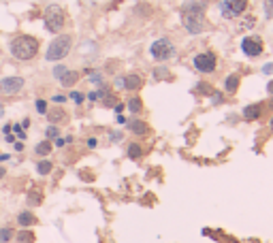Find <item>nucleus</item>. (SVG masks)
Listing matches in <instances>:
<instances>
[{
	"label": "nucleus",
	"instance_id": "1",
	"mask_svg": "<svg viewBox=\"0 0 273 243\" xmlns=\"http://www.w3.org/2000/svg\"><path fill=\"white\" fill-rule=\"evenodd\" d=\"M182 22L190 34H199L205 28V7L199 0H190L182 11Z\"/></svg>",
	"mask_w": 273,
	"mask_h": 243
},
{
	"label": "nucleus",
	"instance_id": "2",
	"mask_svg": "<svg viewBox=\"0 0 273 243\" xmlns=\"http://www.w3.org/2000/svg\"><path fill=\"white\" fill-rule=\"evenodd\" d=\"M39 51V41L30 37V34H21V37L13 39L11 43V53L17 58V60H32Z\"/></svg>",
	"mask_w": 273,
	"mask_h": 243
},
{
	"label": "nucleus",
	"instance_id": "3",
	"mask_svg": "<svg viewBox=\"0 0 273 243\" xmlns=\"http://www.w3.org/2000/svg\"><path fill=\"white\" fill-rule=\"evenodd\" d=\"M71 45H73V39L68 37V34H60L58 39L51 41V45L47 47V60L56 62V60H62V58L68 56V51H71Z\"/></svg>",
	"mask_w": 273,
	"mask_h": 243
},
{
	"label": "nucleus",
	"instance_id": "4",
	"mask_svg": "<svg viewBox=\"0 0 273 243\" xmlns=\"http://www.w3.org/2000/svg\"><path fill=\"white\" fill-rule=\"evenodd\" d=\"M43 20H45V26H47L49 32H60L62 28H64L66 17H64V11L58 7V4H49V7L45 9Z\"/></svg>",
	"mask_w": 273,
	"mask_h": 243
},
{
	"label": "nucleus",
	"instance_id": "5",
	"mask_svg": "<svg viewBox=\"0 0 273 243\" xmlns=\"http://www.w3.org/2000/svg\"><path fill=\"white\" fill-rule=\"evenodd\" d=\"M248 7V0H222L220 2V13L226 20H233V17H239Z\"/></svg>",
	"mask_w": 273,
	"mask_h": 243
},
{
	"label": "nucleus",
	"instance_id": "6",
	"mask_svg": "<svg viewBox=\"0 0 273 243\" xmlns=\"http://www.w3.org/2000/svg\"><path fill=\"white\" fill-rule=\"evenodd\" d=\"M149 53H152V58L154 60H169V58L175 53V47L171 45V41H167V39H158V41H154L152 47H149Z\"/></svg>",
	"mask_w": 273,
	"mask_h": 243
},
{
	"label": "nucleus",
	"instance_id": "7",
	"mask_svg": "<svg viewBox=\"0 0 273 243\" xmlns=\"http://www.w3.org/2000/svg\"><path fill=\"white\" fill-rule=\"evenodd\" d=\"M194 66H196V70H201V73H213V70H216V56H213L211 51L199 53V56L194 58Z\"/></svg>",
	"mask_w": 273,
	"mask_h": 243
},
{
	"label": "nucleus",
	"instance_id": "8",
	"mask_svg": "<svg viewBox=\"0 0 273 243\" xmlns=\"http://www.w3.org/2000/svg\"><path fill=\"white\" fill-rule=\"evenodd\" d=\"M20 90H24V79L21 77H4L2 81H0V92L4 94V96H13Z\"/></svg>",
	"mask_w": 273,
	"mask_h": 243
},
{
	"label": "nucleus",
	"instance_id": "9",
	"mask_svg": "<svg viewBox=\"0 0 273 243\" xmlns=\"http://www.w3.org/2000/svg\"><path fill=\"white\" fill-rule=\"evenodd\" d=\"M241 49L246 56H252V58H256L263 53V41H260L258 37H246L241 41Z\"/></svg>",
	"mask_w": 273,
	"mask_h": 243
},
{
	"label": "nucleus",
	"instance_id": "10",
	"mask_svg": "<svg viewBox=\"0 0 273 243\" xmlns=\"http://www.w3.org/2000/svg\"><path fill=\"white\" fill-rule=\"evenodd\" d=\"M143 84V79L139 75H128L124 77V90H139Z\"/></svg>",
	"mask_w": 273,
	"mask_h": 243
},
{
	"label": "nucleus",
	"instance_id": "11",
	"mask_svg": "<svg viewBox=\"0 0 273 243\" xmlns=\"http://www.w3.org/2000/svg\"><path fill=\"white\" fill-rule=\"evenodd\" d=\"M77 79H79V73H75V70H66V73L60 77V81H62V86H64V88L75 86V81H77Z\"/></svg>",
	"mask_w": 273,
	"mask_h": 243
},
{
	"label": "nucleus",
	"instance_id": "12",
	"mask_svg": "<svg viewBox=\"0 0 273 243\" xmlns=\"http://www.w3.org/2000/svg\"><path fill=\"white\" fill-rule=\"evenodd\" d=\"M258 115H260V105H250L243 109V117L246 120H256Z\"/></svg>",
	"mask_w": 273,
	"mask_h": 243
},
{
	"label": "nucleus",
	"instance_id": "13",
	"mask_svg": "<svg viewBox=\"0 0 273 243\" xmlns=\"http://www.w3.org/2000/svg\"><path fill=\"white\" fill-rule=\"evenodd\" d=\"M128 128H130L135 134H147V126H145V122L132 120V122H128Z\"/></svg>",
	"mask_w": 273,
	"mask_h": 243
},
{
	"label": "nucleus",
	"instance_id": "14",
	"mask_svg": "<svg viewBox=\"0 0 273 243\" xmlns=\"http://www.w3.org/2000/svg\"><path fill=\"white\" fill-rule=\"evenodd\" d=\"M47 117H49V122H51V124H58V122L66 120V113L60 109V107H58V109H51V111H49Z\"/></svg>",
	"mask_w": 273,
	"mask_h": 243
},
{
	"label": "nucleus",
	"instance_id": "15",
	"mask_svg": "<svg viewBox=\"0 0 273 243\" xmlns=\"http://www.w3.org/2000/svg\"><path fill=\"white\" fill-rule=\"evenodd\" d=\"M17 222H20V226H32V224L37 222V220H34V216H32L30 211H24V213H20Z\"/></svg>",
	"mask_w": 273,
	"mask_h": 243
},
{
	"label": "nucleus",
	"instance_id": "16",
	"mask_svg": "<svg viewBox=\"0 0 273 243\" xmlns=\"http://www.w3.org/2000/svg\"><path fill=\"white\" fill-rule=\"evenodd\" d=\"M237 86H239V77H237V75L226 77V90H229V92H235Z\"/></svg>",
	"mask_w": 273,
	"mask_h": 243
},
{
	"label": "nucleus",
	"instance_id": "17",
	"mask_svg": "<svg viewBox=\"0 0 273 243\" xmlns=\"http://www.w3.org/2000/svg\"><path fill=\"white\" fill-rule=\"evenodd\" d=\"M34 241V235L30 230H21L20 235H17V243H32Z\"/></svg>",
	"mask_w": 273,
	"mask_h": 243
},
{
	"label": "nucleus",
	"instance_id": "18",
	"mask_svg": "<svg viewBox=\"0 0 273 243\" xmlns=\"http://www.w3.org/2000/svg\"><path fill=\"white\" fill-rule=\"evenodd\" d=\"M49 152H51V143H49V141H43V143L37 145V154H39V156H47Z\"/></svg>",
	"mask_w": 273,
	"mask_h": 243
},
{
	"label": "nucleus",
	"instance_id": "19",
	"mask_svg": "<svg viewBox=\"0 0 273 243\" xmlns=\"http://www.w3.org/2000/svg\"><path fill=\"white\" fill-rule=\"evenodd\" d=\"M41 200H43V194H41L39 190H32L30 194H28V203L30 205H39Z\"/></svg>",
	"mask_w": 273,
	"mask_h": 243
},
{
	"label": "nucleus",
	"instance_id": "20",
	"mask_svg": "<svg viewBox=\"0 0 273 243\" xmlns=\"http://www.w3.org/2000/svg\"><path fill=\"white\" fill-rule=\"evenodd\" d=\"M13 239V230L11 228H0V243H9Z\"/></svg>",
	"mask_w": 273,
	"mask_h": 243
},
{
	"label": "nucleus",
	"instance_id": "21",
	"mask_svg": "<svg viewBox=\"0 0 273 243\" xmlns=\"http://www.w3.org/2000/svg\"><path fill=\"white\" fill-rule=\"evenodd\" d=\"M128 109L132 111V113H139V111L143 109V107H141V100H139V98H130V100H128Z\"/></svg>",
	"mask_w": 273,
	"mask_h": 243
},
{
	"label": "nucleus",
	"instance_id": "22",
	"mask_svg": "<svg viewBox=\"0 0 273 243\" xmlns=\"http://www.w3.org/2000/svg\"><path fill=\"white\" fill-rule=\"evenodd\" d=\"M128 156H130L132 160H137L139 156H141V147H139L137 143H132V145L128 147Z\"/></svg>",
	"mask_w": 273,
	"mask_h": 243
},
{
	"label": "nucleus",
	"instance_id": "23",
	"mask_svg": "<svg viewBox=\"0 0 273 243\" xmlns=\"http://www.w3.org/2000/svg\"><path fill=\"white\" fill-rule=\"evenodd\" d=\"M39 173L41 175H47L49 173V171H51V162H47V160H45V162H39Z\"/></svg>",
	"mask_w": 273,
	"mask_h": 243
},
{
	"label": "nucleus",
	"instance_id": "24",
	"mask_svg": "<svg viewBox=\"0 0 273 243\" xmlns=\"http://www.w3.org/2000/svg\"><path fill=\"white\" fill-rule=\"evenodd\" d=\"M265 15L273 17V0H265Z\"/></svg>",
	"mask_w": 273,
	"mask_h": 243
},
{
	"label": "nucleus",
	"instance_id": "25",
	"mask_svg": "<svg viewBox=\"0 0 273 243\" xmlns=\"http://www.w3.org/2000/svg\"><path fill=\"white\" fill-rule=\"evenodd\" d=\"M37 111L39 113H47V103L45 100H37Z\"/></svg>",
	"mask_w": 273,
	"mask_h": 243
},
{
	"label": "nucleus",
	"instance_id": "26",
	"mask_svg": "<svg viewBox=\"0 0 273 243\" xmlns=\"http://www.w3.org/2000/svg\"><path fill=\"white\" fill-rule=\"evenodd\" d=\"M47 137H49V139H58V137H60V133H58L56 126H49V128H47Z\"/></svg>",
	"mask_w": 273,
	"mask_h": 243
},
{
	"label": "nucleus",
	"instance_id": "27",
	"mask_svg": "<svg viewBox=\"0 0 273 243\" xmlns=\"http://www.w3.org/2000/svg\"><path fill=\"white\" fill-rule=\"evenodd\" d=\"M64 73H66L64 66H56V68H54V77H56V79H60V77L64 75Z\"/></svg>",
	"mask_w": 273,
	"mask_h": 243
},
{
	"label": "nucleus",
	"instance_id": "28",
	"mask_svg": "<svg viewBox=\"0 0 273 243\" xmlns=\"http://www.w3.org/2000/svg\"><path fill=\"white\" fill-rule=\"evenodd\" d=\"M13 130L17 133V137H20V139H26V133H24V130H21V126H20V124H15V126H13Z\"/></svg>",
	"mask_w": 273,
	"mask_h": 243
},
{
	"label": "nucleus",
	"instance_id": "29",
	"mask_svg": "<svg viewBox=\"0 0 273 243\" xmlns=\"http://www.w3.org/2000/svg\"><path fill=\"white\" fill-rule=\"evenodd\" d=\"M71 98L75 100V103H81V100H84V96H81L79 92H73V94H71Z\"/></svg>",
	"mask_w": 273,
	"mask_h": 243
},
{
	"label": "nucleus",
	"instance_id": "30",
	"mask_svg": "<svg viewBox=\"0 0 273 243\" xmlns=\"http://www.w3.org/2000/svg\"><path fill=\"white\" fill-rule=\"evenodd\" d=\"M199 92L201 94H209V92H211V88H209V86H199Z\"/></svg>",
	"mask_w": 273,
	"mask_h": 243
},
{
	"label": "nucleus",
	"instance_id": "31",
	"mask_svg": "<svg viewBox=\"0 0 273 243\" xmlns=\"http://www.w3.org/2000/svg\"><path fill=\"white\" fill-rule=\"evenodd\" d=\"M66 141H71V139H60V137H58V139H56V145L62 147V145H66Z\"/></svg>",
	"mask_w": 273,
	"mask_h": 243
},
{
	"label": "nucleus",
	"instance_id": "32",
	"mask_svg": "<svg viewBox=\"0 0 273 243\" xmlns=\"http://www.w3.org/2000/svg\"><path fill=\"white\" fill-rule=\"evenodd\" d=\"M111 139L113 141H122V133H111Z\"/></svg>",
	"mask_w": 273,
	"mask_h": 243
},
{
	"label": "nucleus",
	"instance_id": "33",
	"mask_svg": "<svg viewBox=\"0 0 273 243\" xmlns=\"http://www.w3.org/2000/svg\"><path fill=\"white\" fill-rule=\"evenodd\" d=\"M88 145L90 147H96V139H88Z\"/></svg>",
	"mask_w": 273,
	"mask_h": 243
},
{
	"label": "nucleus",
	"instance_id": "34",
	"mask_svg": "<svg viewBox=\"0 0 273 243\" xmlns=\"http://www.w3.org/2000/svg\"><path fill=\"white\" fill-rule=\"evenodd\" d=\"M271 70H273V64H267V66H265V73H271Z\"/></svg>",
	"mask_w": 273,
	"mask_h": 243
},
{
	"label": "nucleus",
	"instance_id": "35",
	"mask_svg": "<svg viewBox=\"0 0 273 243\" xmlns=\"http://www.w3.org/2000/svg\"><path fill=\"white\" fill-rule=\"evenodd\" d=\"M4 175H7V171H4L2 167H0V179H2V177H4Z\"/></svg>",
	"mask_w": 273,
	"mask_h": 243
},
{
	"label": "nucleus",
	"instance_id": "36",
	"mask_svg": "<svg viewBox=\"0 0 273 243\" xmlns=\"http://www.w3.org/2000/svg\"><path fill=\"white\" fill-rule=\"evenodd\" d=\"M2 160H9L7 154H0V162H2Z\"/></svg>",
	"mask_w": 273,
	"mask_h": 243
},
{
	"label": "nucleus",
	"instance_id": "37",
	"mask_svg": "<svg viewBox=\"0 0 273 243\" xmlns=\"http://www.w3.org/2000/svg\"><path fill=\"white\" fill-rule=\"evenodd\" d=\"M267 90H269V94H273V81H271L269 86H267Z\"/></svg>",
	"mask_w": 273,
	"mask_h": 243
},
{
	"label": "nucleus",
	"instance_id": "38",
	"mask_svg": "<svg viewBox=\"0 0 273 243\" xmlns=\"http://www.w3.org/2000/svg\"><path fill=\"white\" fill-rule=\"evenodd\" d=\"M2 115H4V107L0 105V117H2Z\"/></svg>",
	"mask_w": 273,
	"mask_h": 243
},
{
	"label": "nucleus",
	"instance_id": "39",
	"mask_svg": "<svg viewBox=\"0 0 273 243\" xmlns=\"http://www.w3.org/2000/svg\"><path fill=\"white\" fill-rule=\"evenodd\" d=\"M271 130H273V120H271Z\"/></svg>",
	"mask_w": 273,
	"mask_h": 243
},
{
	"label": "nucleus",
	"instance_id": "40",
	"mask_svg": "<svg viewBox=\"0 0 273 243\" xmlns=\"http://www.w3.org/2000/svg\"><path fill=\"white\" fill-rule=\"evenodd\" d=\"M271 109H273V100H271Z\"/></svg>",
	"mask_w": 273,
	"mask_h": 243
}]
</instances>
